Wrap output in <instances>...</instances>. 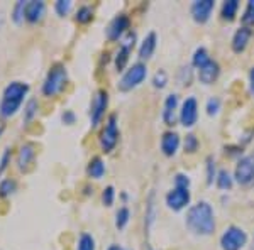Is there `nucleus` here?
<instances>
[{"label": "nucleus", "instance_id": "f257e3e1", "mask_svg": "<svg viewBox=\"0 0 254 250\" xmlns=\"http://www.w3.org/2000/svg\"><path fill=\"white\" fill-rule=\"evenodd\" d=\"M187 227L196 235H210L215 230L214 210L207 201L193 204L187 213Z\"/></svg>", "mask_w": 254, "mask_h": 250}, {"label": "nucleus", "instance_id": "f03ea898", "mask_svg": "<svg viewBox=\"0 0 254 250\" xmlns=\"http://www.w3.org/2000/svg\"><path fill=\"white\" fill-rule=\"evenodd\" d=\"M29 85L24 81H10L2 92L0 98V117L10 118L20 110L27 93H29Z\"/></svg>", "mask_w": 254, "mask_h": 250}, {"label": "nucleus", "instance_id": "7ed1b4c3", "mask_svg": "<svg viewBox=\"0 0 254 250\" xmlns=\"http://www.w3.org/2000/svg\"><path fill=\"white\" fill-rule=\"evenodd\" d=\"M68 83V69L64 64L61 63H56L53 64L51 68H49L46 78H44V83H43V88H41V92H43L44 97L48 98H55L58 97L61 92L64 90Z\"/></svg>", "mask_w": 254, "mask_h": 250}, {"label": "nucleus", "instance_id": "20e7f679", "mask_svg": "<svg viewBox=\"0 0 254 250\" xmlns=\"http://www.w3.org/2000/svg\"><path fill=\"white\" fill-rule=\"evenodd\" d=\"M146 76H147V66L144 63H136L122 75L117 87L121 92H130V90L137 88L146 80Z\"/></svg>", "mask_w": 254, "mask_h": 250}, {"label": "nucleus", "instance_id": "39448f33", "mask_svg": "<svg viewBox=\"0 0 254 250\" xmlns=\"http://www.w3.org/2000/svg\"><path fill=\"white\" fill-rule=\"evenodd\" d=\"M119 142V125H117V115L112 113L107 118L104 130L100 132V147L104 152H112Z\"/></svg>", "mask_w": 254, "mask_h": 250}, {"label": "nucleus", "instance_id": "423d86ee", "mask_svg": "<svg viewBox=\"0 0 254 250\" xmlns=\"http://www.w3.org/2000/svg\"><path fill=\"white\" fill-rule=\"evenodd\" d=\"M109 106V93L105 90H98L92 98L90 103V122L92 127H97L102 122V118L105 115V110Z\"/></svg>", "mask_w": 254, "mask_h": 250}, {"label": "nucleus", "instance_id": "0eeeda50", "mask_svg": "<svg viewBox=\"0 0 254 250\" xmlns=\"http://www.w3.org/2000/svg\"><path fill=\"white\" fill-rule=\"evenodd\" d=\"M248 242V235L243 228L239 227H229L220 237V245L224 250H241Z\"/></svg>", "mask_w": 254, "mask_h": 250}, {"label": "nucleus", "instance_id": "6e6552de", "mask_svg": "<svg viewBox=\"0 0 254 250\" xmlns=\"http://www.w3.org/2000/svg\"><path fill=\"white\" fill-rule=\"evenodd\" d=\"M136 44V32L129 31L124 38L121 39V46H119V51L116 54V68L117 71H122L126 68L127 61H129V56L132 52V48Z\"/></svg>", "mask_w": 254, "mask_h": 250}, {"label": "nucleus", "instance_id": "1a4fd4ad", "mask_svg": "<svg viewBox=\"0 0 254 250\" xmlns=\"http://www.w3.org/2000/svg\"><path fill=\"white\" fill-rule=\"evenodd\" d=\"M198 118V103L193 97L187 98L180 108V122L183 127H193Z\"/></svg>", "mask_w": 254, "mask_h": 250}, {"label": "nucleus", "instance_id": "9d476101", "mask_svg": "<svg viewBox=\"0 0 254 250\" xmlns=\"http://www.w3.org/2000/svg\"><path fill=\"white\" fill-rule=\"evenodd\" d=\"M236 181L239 184H251L254 181V159L253 157H243L239 159L236 166Z\"/></svg>", "mask_w": 254, "mask_h": 250}, {"label": "nucleus", "instance_id": "9b49d317", "mask_svg": "<svg viewBox=\"0 0 254 250\" xmlns=\"http://www.w3.org/2000/svg\"><path fill=\"white\" fill-rule=\"evenodd\" d=\"M129 26H130V20L127 15H124V14L117 15L116 19H112V22H110L107 27V39L109 41L122 39L127 32H129Z\"/></svg>", "mask_w": 254, "mask_h": 250}, {"label": "nucleus", "instance_id": "f8f14e48", "mask_svg": "<svg viewBox=\"0 0 254 250\" xmlns=\"http://www.w3.org/2000/svg\"><path fill=\"white\" fill-rule=\"evenodd\" d=\"M190 203V191L187 188H175L166 195V204L173 211H180Z\"/></svg>", "mask_w": 254, "mask_h": 250}, {"label": "nucleus", "instance_id": "ddd939ff", "mask_svg": "<svg viewBox=\"0 0 254 250\" xmlns=\"http://www.w3.org/2000/svg\"><path fill=\"white\" fill-rule=\"evenodd\" d=\"M214 5V0H196V2L191 3V17H193L195 22L205 24L210 19Z\"/></svg>", "mask_w": 254, "mask_h": 250}, {"label": "nucleus", "instance_id": "4468645a", "mask_svg": "<svg viewBox=\"0 0 254 250\" xmlns=\"http://www.w3.org/2000/svg\"><path fill=\"white\" fill-rule=\"evenodd\" d=\"M46 3L43 0H27L26 5V22L29 24H39L46 15Z\"/></svg>", "mask_w": 254, "mask_h": 250}, {"label": "nucleus", "instance_id": "2eb2a0df", "mask_svg": "<svg viewBox=\"0 0 254 250\" xmlns=\"http://www.w3.org/2000/svg\"><path fill=\"white\" fill-rule=\"evenodd\" d=\"M36 146L32 142H26L24 146H20L19 152H17V167L19 171H24L26 173L27 169L31 167V164L34 162L36 159Z\"/></svg>", "mask_w": 254, "mask_h": 250}, {"label": "nucleus", "instance_id": "dca6fc26", "mask_svg": "<svg viewBox=\"0 0 254 250\" xmlns=\"http://www.w3.org/2000/svg\"><path fill=\"white\" fill-rule=\"evenodd\" d=\"M176 113H178V95L171 93L166 97L165 106H163V122L168 127H173L176 124Z\"/></svg>", "mask_w": 254, "mask_h": 250}, {"label": "nucleus", "instance_id": "f3484780", "mask_svg": "<svg viewBox=\"0 0 254 250\" xmlns=\"http://www.w3.org/2000/svg\"><path fill=\"white\" fill-rule=\"evenodd\" d=\"M220 75V68L217 64V61L210 59L207 64H203L202 68H198V80L203 85H212Z\"/></svg>", "mask_w": 254, "mask_h": 250}, {"label": "nucleus", "instance_id": "a211bd4d", "mask_svg": "<svg viewBox=\"0 0 254 250\" xmlns=\"http://www.w3.org/2000/svg\"><path fill=\"white\" fill-rule=\"evenodd\" d=\"M251 38H253V31L249 27L243 26L241 29H237L234 38H232V49H234V52H243L248 48Z\"/></svg>", "mask_w": 254, "mask_h": 250}, {"label": "nucleus", "instance_id": "6ab92c4d", "mask_svg": "<svg viewBox=\"0 0 254 250\" xmlns=\"http://www.w3.org/2000/svg\"><path fill=\"white\" fill-rule=\"evenodd\" d=\"M180 147V135L176 132H165L161 137V150L163 154L171 157V155L176 154Z\"/></svg>", "mask_w": 254, "mask_h": 250}, {"label": "nucleus", "instance_id": "aec40b11", "mask_svg": "<svg viewBox=\"0 0 254 250\" xmlns=\"http://www.w3.org/2000/svg\"><path fill=\"white\" fill-rule=\"evenodd\" d=\"M156 44H158L156 32H149V34H147L146 38L142 39L141 46H139V58H141L142 61L149 59L151 56L154 54V51H156Z\"/></svg>", "mask_w": 254, "mask_h": 250}, {"label": "nucleus", "instance_id": "412c9836", "mask_svg": "<svg viewBox=\"0 0 254 250\" xmlns=\"http://www.w3.org/2000/svg\"><path fill=\"white\" fill-rule=\"evenodd\" d=\"M87 174L92 179H102L105 174V164L100 157H92L87 166Z\"/></svg>", "mask_w": 254, "mask_h": 250}, {"label": "nucleus", "instance_id": "4be33fe9", "mask_svg": "<svg viewBox=\"0 0 254 250\" xmlns=\"http://www.w3.org/2000/svg\"><path fill=\"white\" fill-rule=\"evenodd\" d=\"M26 5H27V0H19L14 5V9H12L10 19L15 26H20V24H24V20H26Z\"/></svg>", "mask_w": 254, "mask_h": 250}, {"label": "nucleus", "instance_id": "5701e85b", "mask_svg": "<svg viewBox=\"0 0 254 250\" xmlns=\"http://www.w3.org/2000/svg\"><path fill=\"white\" fill-rule=\"evenodd\" d=\"M39 110V103L36 98H29L27 103L24 105V124H29V122L34 120V117L38 115Z\"/></svg>", "mask_w": 254, "mask_h": 250}, {"label": "nucleus", "instance_id": "b1692460", "mask_svg": "<svg viewBox=\"0 0 254 250\" xmlns=\"http://www.w3.org/2000/svg\"><path fill=\"white\" fill-rule=\"evenodd\" d=\"M237 9H239V2L237 0H227L224 2L222 5V19L224 20H234L236 19V14H237Z\"/></svg>", "mask_w": 254, "mask_h": 250}, {"label": "nucleus", "instance_id": "393cba45", "mask_svg": "<svg viewBox=\"0 0 254 250\" xmlns=\"http://www.w3.org/2000/svg\"><path fill=\"white\" fill-rule=\"evenodd\" d=\"M15 191H17V183L14 179L7 178L0 181V198H9Z\"/></svg>", "mask_w": 254, "mask_h": 250}, {"label": "nucleus", "instance_id": "a878e982", "mask_svg": "<svg viewBox=\"0 0 254 250\" xmlns=\"http://www.w3.org/2000/svg\"><path fill=\"white\" fill-rule=\"evenodd\" d=\"M75 20L78 24H90L93 20V9L88 5H83L76 10V15H75Z\"/></svg>", "mask_w": 254, "mask_h": 250}, {"label": "nucleus", "instance_id": "bb28decb", "mask_svg": "<svg viewBox=\"0 0 254 250\" xmlns=\"http://www.w3.org/2000/svg\"><path fill=\"white\" fill-rule=\"evenodd\" d=\"M95 239H93L90 233H81L78 244H76V250H95Z\"/></svg>", "mask_w": 254, "mask_h": 250}, {"label": "nucleus", "instance_id": "cd10ccee", "mask_svg": "<svg viewBox=\"0 0 254 250\" xmlns=\"http://www.w3.org/2000/svg\"><path fill=\"white\" fill-rule=\"evenodd\" d=\"M129 218H130L129 208H126V206L119 208V211L116 213V227L119 228V230L126 228V227H127V223H129Z\"/></svg>", "mask_w": 254, "mask_h": 250}, {"label": "nucleus", "instance_id": "c85d7f7f", "mask_svg": "<svg viewBox=\"0 0 254 250\" xmlns=\"http://www.w3.org/2000/svg\"><path fill=\"white\" fill-rule=\"evenodd\" d=\"M210 61V56H208L207 49L205 48H198L193 54V64L196 68H202L203 64H207Z\"/></svg>", "mask_w": 254, "mask_h": 250}, {"label": "nucleus", "instance_id": "c756f323", "mask_svg": "<svg viewBox=\"0 0 254 250\" xmlns=\"http://www.w3.org/2000/svg\"><path fill=\"white\" fill-rule=\"evenodd\" d=\"M71 7H73L71 0H58V2L55 3V12L60 17H66L69 12H71Z\"/></svg>", "mask_w": 254, "mask_h": 250}, {"label": "nucleus", "instance_id": "7c9ffc66", "mask_svg": "<svg viewBox=\"0 0 254 250\" xmlns=\"http://www.w3.org/2000/svg\"><path fill=\"white\" fill-rule=\"evenodd\" d=\"M243 24L244 27H254V0H249L243 14Z\"/></svg>", "mask_w": 254, "mask_h": 250}, {"label": "nucleus", "instance_id": "2f4dec72", "mask_svg": "<svg viewBox=\"0 0 254 250\" xmlns=\"http://www.w3.org/2000/svg\"><path fill=\"white\" fill-rule=\"evenodd\" d=\"M217 186H219L220 190H231L232 188V178L227 171H220V173L217 174Z\"/></svg>", "mask_w": 254, "mask_h": 250}, {"label": "nucleus", "instance_id": "473e14b6", "mask_svg": "<svg viewBox=\"0 0 254 250\" xmlns=\"http://www.w3.org/2000/svg\"><path fill=\"white\" fill-rule=\"evenodd\" d=\"M10 159H12V149H10V147H5V149H3V152H2V155H0V176L5 173L7 169H9Z\"/></svg>", "mask_w": 254, "mask_h": 250}, {"label": "nucleus", "instance_id": "72a5a7b5", "mask_svg": "<svg viewBox=\"0 0 254 250\" xmlns=\"http://www.w3.org/2000/svg\"><path fill=\"white\" fill-rule=\"evenodd\" d=\"M168 83V75L166 71H163V69H159V71L156 73V75L153 76V87L154 88H165Z\"/></svg>", "mask_w": 254, "mask_h": 250}, {"label": "nucleus", "instance_id": "f704fd0d", "mask_svg": "<svg viewBox=\"0 0 254 250\" xmlns=\"http://www.w3.org/2000/svg\"><path fill=\"white\" fill-rule=\"evenodd\" d=\"M114 200H116V190H114V186H107L102 193V201H104L105 206H112Z\"/></svg>", "mask_w": 254, "mask_h": 250}, {"label": "nucleus", "instance_id": "c9c22d12", "mask_svg": "<svg viewBox=\"0 0 254 250\" xmlns=\"http://www.w3.org/2000/svg\"><path fill=\"white\" fill-rule=\"evenodd\" d=\"M153 200H154V193H151L149 200H147V210H146V223H147V227H149L151 221L154 220V203H153Z\"/></svg>", "mask_w": 254, "mask_h": 250}, {"label": "nucleus", "instance_id": "e433bc0d", "mask_svg": "<svg viewBox=\"0 0 254 250\" xmlns=\"http://www.w3.org/2000/svg\"><path fill=\"white\" fill-rule=\"evenodd\" d=\"M219 110H220V100L219 98H210V100L207 101V113L210 117H214L219 113Z\"/></svg>", "mask_w": 254, "mask_h": 250}, {"label": "nucleus", "instance_id": "4c0bfd02", "mask_svg": "<svg viewBox=\"0 0 254 250\" xmlns=\"http://www.w3.org/2000/svg\"><path fill=\"white\" fill-rule=\"evenodd\" d=\"M198 149V141H196V137L193 134H190V135H187V139H185V150L187 152H195V150Z\"/></svg>", "mask_w": 254, "mask_h": 250}, {"label": "nucleus", "instance_id": "58836bf2", "mask_svg": "<svg viewBox=\"0 0 254 250\" xmlns=\"http://www.w3.org/2000/svg\"><path fill=\"white\" fill-rule=\"evenodd\" d=\"M214 178H215V162L212 157L207 159V183L212 184L214 183Z\"/></svg>", "mask_w": 254, "mask_h": 250}, {"label": "nucleus", "instance_id": "ea45409f", "mask_svg": "<svg viewBox=\"0 0 254 250\" xmlns=\"http://www.w3.org/2000/svg\"><path fill=\"white\" fill-rule=\"evenodd\" d=\"M175 184H176V188H187L188 190V186H190V179H188V176H185V174H176Z\"/></svg>", "mask_w": 254, "mask_h": 250}, {"label": "nucleus", "instance_id": "a19ab883", "mask_svg": "<svg viewBox=\"0 0 254 250\" xmlns=\"http://www.w3.org/2000/svg\"><path fill=\"white\" fill-rule=\"evenodd\" d=\"M61 120H63V124H66V125H73L76 120V115L71 112V110H64V113L61 115Z\"/></svg>", "mask_w": 254, "mask_h": 250}, {"label": "nucleus", "instance_id": "79ce46f5", "mask_svg": "<svg viewBox=\"0 0 254 250\" xmlns=\"http://www.w3.org/2000/svg\"><path fill=\"white\" fill-rule=\"evenodd\" d=\"M249 83H251V90L254 92V68L251 69V73H249Z\"/></svg>", "mask_w": 254, "mask_h": 250}, {"label": "nucleus", "instance_id": "37998d69", "mask_svg": "<svg viewBox=\"0 0 254 250\" xmlns=\"http://www.w3.org/2000/svg\"><path fill=\"white\" fill-rule=\"evenodd\" d=\"M107 250H124V249H122L121 245H116V244H114V245H110V247H109Z\"/></svg>", "mask_w": 254, "mask_h": 250}, {"label": "nucleus", "instance_id": "c03bdc74", "mask_svg": "<svg viewBox=\"0 0 254 250\" xmlns=\"http://www.w3.org/2000/svg\"><path fill=\"white\" fill-rule=\"evenodd\" d=\"M3 22H5V17H3V14L0 12V29L3 27Z\"/></svg>", "mask_w": 254, "mask_h": 250}, {"label": "nucleus", "instance_id": "a18cd8bd", "mask_svg": "<svg viewBox=\"0 0 254 250\" xmlns=\"http://www.w3.org/2000/svg\"><path fill=\"white\" fill-rule=\"evenodd\" d=\"M3 130H5V124H2V122H0V137H2Z\"/></svg>", "mask_w": 254, "mask_h": 250}, {"label": "nucleus", "instance_id": "49530a36", "mask_svg": "<svg viewBox=\"0 0 254 250\" xmlns=\"http://www.w3.org/2000/svg\"><path fill=\"white\" fill-rule=\"evenodd\" d=\"M146 250H154V249H151V247H147V249H146Z\"/></svg>", "mask_w": 254, "mask_h": 250}, {"label": "nucleus", "instance_id": "de8ad7c7", "mask_svg": "<svg viewBox=\"0 0 254 250\" xmlns=\"http://www.w3.org/2000/svg\"><path fill=\"white\" fill-rule=\"evenodd\" d=\"M253 159H254V155H253Z\"/></svg>", "mask_w": 254, "mask_h": 250}]
</instances>
